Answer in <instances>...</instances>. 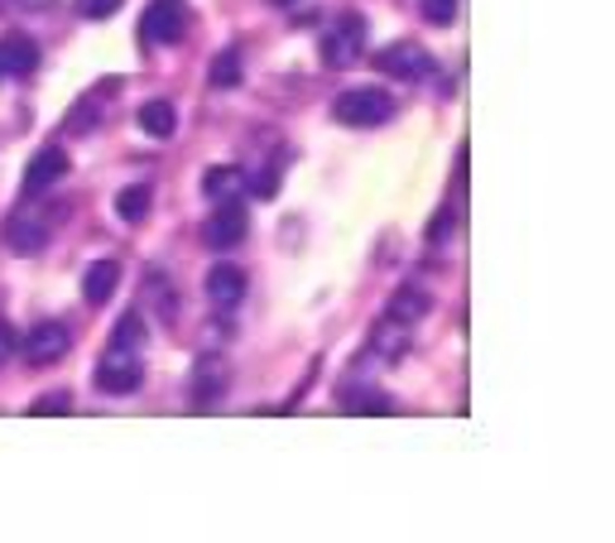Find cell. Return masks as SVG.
<instances>
[{
  "instance_id": "23",
  "label": "cell",
  "mask_w": 615,
  "mask_h": 543,
  "mask_svg": "<svg viewBox=\"0 0 615 543\" xmlns=\"http://www.w3.org/2000/svg\"><path fill=\"white\" fill-rule=\"evenodd\" d=\"M10 357H15V327L0 318V361H10Z\"/></svg>"
},
{
  "instance_id": "18",
  "label": "cell",
  "mask_w": 615,
  "mask_h": 543,
  "mask_svg": "<svg viewBox=\"0 0 615 543\" xmlns=\"http://www.w3.org/2000/svg\"><path fill=\"white\" fill-rule=\"evenodd\" d=\"M241 82V53H217L212 59V87H236Z\"/></svg>"
},
{
  "instance_id": "7",
  "label": "cell",
  "mask_w": 615,
  "mask_h": 543,
  "mask_svg": "<svg viewBox=\"0 0 615 543\" xmlns=\"http://www.w3.org/2000/svg\"><path fill=\"white\" fill-rule=\"evenodd\" d=\"M245 227H251V221H245V212L227 197V207H217V212L207 217L203 241H207L212 250H231V246H241V241H245Z\"/></svg>"
},
{
  "instance_id": "19",
  "label": "cell",
  "mask_w": 615,
  "mask_h": 543,
  "mask_svg": "<svg viewBox=\"0 0 615 543\" xmlns=\"http://www.w3.org/2000/svg\"><path fill=\"white\" fill-rule=\"evenodd\" d=\"M144 294H154V298H159V318H164V323H174V308H178V298H174L169 284H164V274H150V280H144Z\"/></svg>"
},
{
  "instance_id": "13",
  "label": "cell",
  "mask_w": 615,
  "mask_h": 543,
  "mask_svg": "<svg viewBox=\"0 0 615 543\" xmlns=\"http://www.w3.org/2000/svg\"><path fill=\"white\" fill-rule=\"evenodd\" d=\"M245 188V173L236 169V164H217V169L203 173V193L217 197V203H227V197H236Z\"/></svg>"
},
{
  "instance_id": "24",
  "label": "cell",
  "mask_w": 615,
  "mask_h": 543,
  "mask_svg": "<svg viewBox=\"0 0 615 543\" xmlns=\"http://www.w3.org/2000/svg\"><path fill=\"white\" fill-rule=\"evenodd\" d=\"M447 227H452V217H447V212H443L438 221H433V231H428V236H433V241H443V236H447Z\"/></svg>"
},
{
  "instance_id": "2",
  "label": "cell",
  "mask_w": 615,
  "mask_h": 543,
  "mask_svg": "<svg viewBox=\"0 0 615 543\" xmlns=\"http://www.w3.org/2000/svg\"><path fill=\"white\" fill-rule=\"evenodd\" d=\"M140 380H144L140 351L126 347V341H111V351L97 361V390L102 395H136Z\"/></svg>"
},
{
  "instance_id": "14",
  "label": "cell",
  "mask_w": 615,
  "mask_h": 543,
  "mask_svg": "<svg viewBox=\"0 0 615 543\" xmlns=\"http://www.w3.org/2000/svg\"><path fill=\"white\" fill-rule=\"evenodd\" d=\"M140 130L144 135H154V140H169L178 130V111L169 102H144L140 106Z\"/></svg>"
},
{
  "instance_id": "9",
  "label": "cell",
  "mask_w": 615,
  "mask_h": 543,
  "mask_svg": "<svg viewBox=\"0 0 615 543\" xmlns=\"http://www.w3.org/2000/svg\"><path fill=\"white\" fill-rule=\"evenodd\" d=\"M35 68H39L35 39H25V35L0 39V77H20V73H35Z\"/></svg>"
},
{
  "instance_id": "25",
  "label": "cell",
  "mask_w": 615,
  "mask_h": 543,
  "mask_svg": "<svg viewBox=\"0 0 615 543\" xmlns=\"http://www.w3.org/2000/svg\"><path fill=\"white\" fill-rule=\"evenodd\" d=\"M274 5H298V0H274Z\"/></svg>"
},
{
  "instance_id": "17",
  "label": "cell",
  "mask_w": 615,
  "mask_h": 543,
  "mask_svg": "<svg viewBox=\"0 0 615 543\" xmlns=\"http://www.w3.org/2000/svg\"><path fill=\"white\" fill-rule=\"evenodd\" d=\"M43 227L35 221V227H29V221H10V250H20V255H35L39 246H43Z\"/></svg>"
},
{
  "instance_id": "8",
  "label": "cell",
  "mask_w": 615,
  "mask_h": 543,
  "mask_svg": "<svg viewBox=\"0 0 615 543\" xmlns=\"http://www.w3.org/2000/svg\"><path fill=\"white\" fill-rule=\"evenodd\" d=\"M221 390H227V357L207 347L193 365V404H212Z\"/></svg>"
},
{
  "instance_id": "20",
  "label": "cell",
  "mask_w": 615,
  "mask_h": 543,
  "mask_svg": "<svg viewBox=\"0 0 615 543\" xmlns=\"http://www.w3.org/2000/svg\"><path fill=\"white\" fill-rule=\"evenodd\" d=\"M419 10H423V20H428V25H452L457 20V0H419Z\"/></svg>"
},
{
  "instance_id": "10",
  "label": "cell",
  "mask_w": 615,
  "mask_h": 543,
  "mask_svg": "<svg viewBox=\"0 0 615 543\" xmlns=\"http://www.w3.org/2000/svg\"><path fill=\"white\" fill-rule=\"evenodd\" d=\"M207 298L217 308H236L245 298V270H236V264H217V270L207 274Z\"/></svg>"
},
{
  "instance_id": "6",
  "label": "cell",
  "mask_w": 615,
  "mask_h": 543,
  "mask_svg": "<svg viewBox=\"0 0 615 543\" xmlns=\"http://www.w3.org/2000/svg\"><path fill=\"white\" fill-rule=\"evenodd\" d=\"M375 68L389 73V77H423L433 68V59H428V49H423L419 39H399V43H389V49H380Z\"/></svg>"
},
{
  "instance_id": "15",
  "label": "cell",
  "mask_w": 615,
  "mask_h": 543,
  "mask_svg": "<svg viewBox=\"0 0 615 543\" xmlns=\"http://www.w3.org/2000/svg\"><path fill=\"white\" fill-rule=\"evenodd\" d=\"M423 313H428V294L413 289V284H405V289L389 298V318H395V323H419Z\"/></svg>"
},
{
  "instance_id": "3",
  "label": "cell",
  "mask_w": 615,
  "mask_h": 543,
  "mask_svg": "<svg viewBox=\"0 0 615 543\" xmlns=\"http://www.w3.org/2000/svg\"><path fill=\"white\" fill-rule=\"evenodd\" d=\"M25 361L35 365V371H43V365H59L63 357H68V347H73V332L63 327V323H35L25 332Z\"/></svg>"
},
{
  "instance_id": "12",
  "label": "cell",
  "mask_w": 615,
  "mask_h": 543,
  "mask_svg": "<svg viewBox=\"0 0 615 543\" xmlns=\"http://www.w3.org/2000/svg\"><path fill=\"white\" fill-rule=\"evenodd\" d=\"M116 284H120V264L116 260H97L92 270H87V280H82L87 303H106V298L116 294Z\"/></svg>"
},
{
  "instance_id": "11",
  "label": "cell",
  "mask_w": 615,
  "mask_h": 543,
  "mask_svg": "<svg viewBox=\"0 0 615 543\" xmlns=\"http://www.w3.org/2000/svg\"><path fill=\"white\" fill-rule=\"evenodd\" d=\"M68 173V154L63 150H39L35 164L25 169V193H43L49 183H59Z\"/></svg>"
},
{
  "instance_id": "21",
  "label": "cell",
  "mask_w": 615,
  "mask_h": 543,
  "mask_svg": "<svg viewBox=\"0 0 615 543\" xmlns=\"http://www.w3.org/2000/svg\"><path fill=\"white\" fill-rule=\"evenodd\" d=\"M120 5H126V0H77V10H82L87 20H106V15H116Z\"/></svg>"
},
{
  "instance_id": "22",
  "label": "cell",
  "mask_w": 615,
  "mask_h": 543,
  "mask_svg": "<svg viewBox=\"0 0 615 543\" xmlns=\"http://www.w3.org/2000/svg\"><path fill=\"white\" fill-rule=\"evenodd\" d=\"M73 409V395H43V399H35V414H68Z\"/></svg>"
},
{
  "instance_id": "5",
  "label": "cell",
  "mask_w": 615,
  "mask_h": 543,
  "mask_svg": "<svg viewBox=\"0 0 615 543\" xmlns=\"http://www.w3.org/2000/svg\"><path fill=\"white\" fill-rule=\"evenodd\" d=\"M183 15H188L183 0H150V10H144V20H140L144 43H178Z\"/></svg>"
},
{
  "instance_id": "16",
  "label": "cell",
  "mask_w": 615,
  "mask_h": 543,
  "mask_svg": "<svg viewBox=\"0 0 615 543\" xmlns=\"http://www.w3.org/2000/svg\"><path fill=\"white\" fill-rule=\"evenodd\" d=\"M150 203H154V193L144 183H136L116 197V212H120V221H140V217H150Z\"/></svg>"
},
{
  "instance_id": "4",
  "label": "cell",
  "mask_w": 615,
  "mask_h": 543,
  "mask_svg": "<svg viewBox=\"0 0 615 543\" xmlns=\"http://www.w3.org/2000/svg\"><path fill=\"white\" fill-rule=\"evenodd\" d=\"M361 35H366V25L356 15H346L337 29L322 35V63H328V68H351V63L361 59Z\"/></svg>"
},
{
  "instance_id": "1",
  "label": "cell",
  "mask_w": 615,
  "mask_h": 543,
  "mask_svg": "<svg viewBox=\"0 0 615 543\" xmlns=\"http://www.w3.org/2000/svg\"><path fill=\"white\" fill-rule=\"evenodd\" d=\"M332 116L342 126H356V130H371V126H385L395 116V96L380 92V87H356V92H342L332 102Z\"/></svg>"
}]
</instances>
